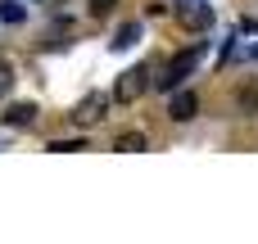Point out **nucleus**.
I'll list each match as a JSON object with an SVG mask.
<instances>
[{
    "label": "nucleus",
    "instance_id": "0eeeda50",
    "mask_svg": "<svg viewBox=\"0 0 258 244\" xmlns=\"http://www.w3.org/2000/svg\"><path fill=\"white\" fill-rule=\"evenodd\" d=\"M113 149H118V154H141V149H145V136H141V131H122V136L113 140Z\"/></svg>",
    "mask_w": 258,
    "mask_h": 244
},
{
    "label": "nucleus",
    "instance_id": "7ed1b4c3",
    "mask_svg": "<svg viewBox=\"0 0 258 244\" xmlns=\"http://www.w3.org/2000/svg\"><path fill=\"white\" fill-rule=\"evenodd\" d=\"M145 86H150V72H145V68H127V72L118 77V86H113V100H118V104H136V100L145 95Z\"/></svg>",
    "mask_w": 258,
    "mask_h": 244
},
{
    "label": "nucleus",
    "instance_id": "9b49d317",
    "mask_svg": "<svg viewBox=\"0 0 258 244\" xmlns=\"http://www.w3.org/2000/svg\"><path fill=\"white\" fill-rule=\"evenodd\" d=\"M9 86H14V72H9V68L0 63V95H9Z\"/></svg>",
    "mask_w": 258,
    "mask_h": 244
},
{
    "label": "nucleus",
    "instance_id": "423d86ee",
    "mask_svg": "<svg viewBox=\"0 0 258 244\" xmlns=\"http://www.w3.org/2000/svg\"><path fill=\"white\" fill-rule=\"evenodd\" d=\"M5 122H9V127H32V122H36V104H14V109L5 113Z\"/></svg>",
    "mask_w": 258,
    "mask_h": 244
},
{
    "label": "nucleus",
    "instance_id": "39448f33",
    "mask_svg": "<svg viewBox=\"0 0 258 244\" xmlns=\"http://www.w3.org/2000/svg\"><path fill=\"white\" fill-rule=\"evenodd\" d=\"M168 113H172V122H190V118L200 113V100H195V91H172V100H168Z\"/></svg>",
    "mask_w": 258,
    "mask_h": 244
},
{
    "label": "nucleus",
    "instance_id": "f8f14e48",
    "mask_svg": "<svg viewBox=\"0 0 258 244\" xmlns=\"http://www.w3.org/2000/svg\"><path fill=\"white\" fill-rule=\"evenodd\" d=\"M254 59H258V45H254Z\"/></svg>",
    "mask_w": 258,
    "mask_h": 244
},
{
    "label": "nucleus",
    "instance_id": "20e7f679",
    "mask_svg": "<svg viewBox=\"0 0 258 244\" xmlns=\"http://www.w3.org/2000/svg\"><path fill=\"white\" fill-rule=\"evenodd\" d=\"M104 113H109V95H100V91H95V95H86V100L73 109V122H77V127H95Z\"/></svg>",
    "mask_w": 258,
    "mask_h": 244
},
{
    "label": "nucleus",
    "instance_id": "1a4fd4ad",
    "mask_svg": "<svg viewBox=\"0 0 258 244\" xmlns=\"http://www.w3.org/2000/svg\"><path fill=\"white\" fill-rule=\"evenodd\" d=\"M27 18V9L23 5H14V0H0V23H23Z\"/></svg>",
    "mask_w": 258,
    "mask_h": 244
},
{
    "label": "nucleus",
    "instance_id": "6e6552de",
    "mask_svg": "<svg viewBox=\"0 0 258 244\" xmlns=\"http://www.w3.org/2000/svg\"><path fill=\"white\" fill-rule=\"evenodd\" d=\"M136 36H141V27H136V23H122V27H118V36H113V50L136 45Z\"/></svg>",
    "mask_w": 258,
    "mask_h": 244
},
{
    "label": "nucleus",
    "instance_id": "f257e3e1",
    "mask_svg": "<svg viewBox=\"0 0 258 244\" xmlns=\"http://www.w3.org/2000/svg\"><path fill=\"white\" fill-rule=\"evenodd\" d=\"M195 63H200V50H181V54H177V59L163 68V77H154V86L172 95V91H177V86H181V82L195 72Z\"/></svg>",
    "mask_w": 258,
    "mask_h": 244
},
{
    "label": "nucleus",
    "instance_id": "f03ea898",
    "mask_svg": "<svg viewBox=\"0 0 258 244\" xmlns=\"http://www.w3.org/2000/svg\"><path fill=\"white\" fill-rule=\"evenodd\" d=\"M177 23L186 32H209L213 27V5L209 0H181L177 5Z\"/></svg>",
    "mask_w": 258,
    "mask_h": 244
},
{
    "label": "nucleus",
    "instance_id": "9d476101",
    "mask_svg": "<svg viewBox=\"0 0 258 244\" xmlns=\"http://www.w3.org/2000/svg\"><path fill=\"white\" fill-rule=\"evenodd\" d=\"M50 149H59V154H77V149H86V145H82V140H54Z\"/></svg>",
    "mask_w": 258,
    "mask_h": 244
}]
</instances>
